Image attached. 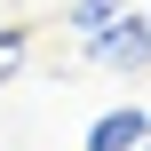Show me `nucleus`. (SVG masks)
Returning <instances> with one entry per match:
<instances>
[{
	"label": "nucleus",
	"instance_id": "nucleus-4",
	"mask_svg": "<svg viewBox=\"0 0 151 151\" xmlns=\"http://www.w3.org/2000/svg\"><path fill=\"white\" fill-rule=\"evenodd\" d=\"M24 48H32V32H24V24H8V32H0V80L24 64Z\"/></svg>",
	"mask_w": 151,
	"mask_h": 151
},
{
	"label": "nucleus",
	"instance_id": "nucleus-5",
	"mask_svg": "<svg viewBox=\"0 0 151 151\" xmlns=\"http://www.w3.org/2000/svg\"><path fill=\"white\" fill-rule=\"evenodd\" d=\"M135 151H151V135H143V143H135Z\"/></svg>",
	"mask_w": 151,
	"mask_h": 151
},
{
	"label": "nucleus",
	"instance_id": "nucleus-1",
	"mask_svg": "<svg viewBox=\"0 0 151 151\" xmlns=\"http://www.w3.org/2000/svg\"><path fill=\"white\" fill-rule=\"evenodd\" d=\"M88 56L111 64V72H143V64H151V16H127V8H119L111 24L88 32Z\"/></svg>",
	"mask_w": 151,
	"mask_h": 151
},
{
	"label": "nucleus",
	"instance_id": "nucleus-3",
	"mask_svg": "<svg viewBox=\"0 0 151 151\" xmlns=\"http://www.w3.org/2000/svg\"><path fill=\"white\" fill-rule=\"evenodd\" d=\"M119 8H127V0H72V8H64V24H72V32L88 40V32H96V24H111Z\"/></svg>",
	"mask_w": 151,
	"mask_h": 151
},
{
	"label": "nucleus",
	"instance_id": "nucleus-2",
	"mask_svg": "<svg viewBox=\"0 0 151 151\" xmlns=\"http://www.w3.org/2000/svg\"><path fill=\"white\" fill-rule=\"evenodd\" d=\"M151 135V111L143 104H119V111H104L96 127H88V151H135Z\"/></svg>",
	"mask_w": 151,
	"mask_h": 151
}]
</instances>
